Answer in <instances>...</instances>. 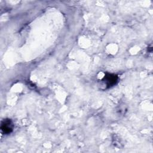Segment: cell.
Instances as JSON below:
<instances>
[{
    "mask_svg": "<svg viewBox=\"0 0 153 153\" xmlns=\"http://www.w3.org/2000/svg\"><path fill=\"white\" fill-rule=\"evenodd\" d=\"M1 129L4 134H9L13 130V124L10 119L4 120L1 126Z\"/></svg>",
    "mask_w": 153,
    "mask_h": 153,
    "instance_id": "7a4b0ae2",
    "label": "cell"
},
{
    "mask_svg": "<svg viewBox=\"0 0 153 153\" xmlns=\"http://www.w3.org/2000/svg\"><path fill=\"white\" fill-rule=\"evenodd\" d=\"M118 77L117 75L113 74L107 73L104 76L102 81L105 84L107 88H109L115 85L118 82Z\"/></svg>",
    "mask_w": 153,
    "mask_h": 153,
    "instance_id": "6da1fadb",
    "label": "cell"
}]
</instances>
